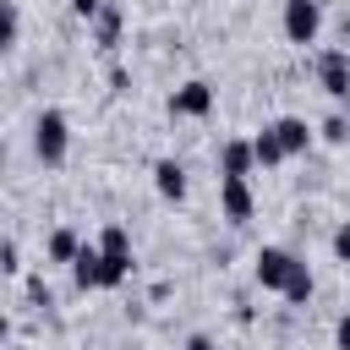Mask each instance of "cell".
Instances as JSON below:
<instances>
[{
  "instance_id": "cell-1",
  "label": "cell",
  "mask_w": 350,
  "mask_h": 350,
  "mask_svg": "<svg viewBox=\"0 0 350 350\" xmlns=\"http://www.w3.org/2000/svg\"><path fill=\"white\" fill-rule=\"evenodd\" d=\"M66 142H71V120H66L60 109H44L38 126H33V153H38L44 164H60V159H66Z\"/></svg>"
},
{
  "instance_id": "cell-2",
  "label": "cell",
  "mask_w": 350,
  "mask_h": 350,
  "mask_svg": "<svg viewBox=\"0 0 350 350\" xmlns=\"http://www.w3.org/2000/svg\"><path fill=\"white\" fill-rule=\"evenodd\" d=\"M98 252H104V290H115V284L131 273V235H126L120 224H109V230L98 235Z\"/></svg>"
},
{
  "instance_id": "cell-3",
  "label": "cell",
  "mask_w": 350,
  "mask_h": 350,
  "mask_svg": "<svg viewBox=\"0 0 350 350\" xmlns=\"http://www.w3.org/2000/svg\"><path fill=\"white\" fill-rule=\"evenodd\" d=\"M295 268H301V257L295 252H284V246H262L257 252V284L262 290H290V279H295Z\"/></svg>"
},
{
  "instance_id": "cell-4",
  "label": "cell",
  "mask_w": 350,
  "mask_h": 350,
  "mask_svg": "<svg viewBox=\"0 0 350 350\" xmlns=\"http://www.w3.org/2000/svg\"><path fill=\"white\" fill-rule=\"evenodd\" d=\"M317 33H323V0H284V38L317 44Z\"/></svg>"
},
{
  "instance_id": "cell-5",
  "label": "cell",
  "mask_w": 350,
  "mask_h": 350,
  "mask_svg": "<svg viewBox=\"0 0 350 350\" xmlns=\"http://www.w3.org/2000/svg\"><path fill=\"white\" fill-rule=\"evenodd\" d=\"M213 109V88L202 82V77H191V82H180L175 93H170V115H186V120H202Z\"/></svg>"
},
{
  "instance_id": "cell-6",
  "label": "cell",
  "mask_w": 350,
  "mask_h": 350,
  "mask_svg": "<svg viewBox=\"0 0 350 350\" xmlns=\"http://www.w3.org/2000/svg\"><path fill=\"white\" fill-rule=\"evenodd\" d=\"M219 208H224V219L230 224H246L252 219V186H246V175H219Z\"/></svg>"
},
{
  "instance_id": "cell-7",
  "label": "cell",
  "mask_w": 350,
  "mask_h": 350,
  "mask_svg": "<svg viewBox=\"0 0 350 350\" xmlns=\"http://www.w3.org/2000/svg\"><path fill=\"white\" fill-rule=\"evenodd\" d=\"M317 88H323L328 98H350V55H345V49L317 55Z\"/></svg>"
},
{
  "instance_id": "cell-8",
  "label": "cell",
  "mask_w": 350,
  "mask_h": 350,
  "mask_svg": "<svg viewBox=\"0 0 350 350\" xmlns=\"http://www.w3.org/2000/svg\"><path fill=\"white\" fill-rule=\"evenodd\" d=\"M71 279H77V290H104V252H98V241L82 246V257L71 262Z\"/></svg>"
},
{
  "instance_id": "cell-9",
  "label": "cell",
  "mask_w": 350,
  "mask_h": 350,
  "mask_svg": "<svg viewBox=\"0 0 350 350\" xmlns=\"http://www.w3.org/2000/svg\"><path fill=\"white\" fill-rule=\"evenodd\" d=\"M153 186H159L164 202H180V197H186V170H180L175 159H159V164H153Z\"/></svg>"
},
{
  "instance_id": "cell-10",
  "label": "cell",
  "mask_w": 350,
  "mask_h": 350,
  "mask_svg": "<svg viewBox=\"0 0 350 350\" xmlns=\"http://www.w3.org/2000/svg\"><path fill=\"white\" fill-rule=\"evenodd\" d=\"M252 164H257V153H252V142H224L219 148V175H252Z\"/></svg>"
},
{
  "instance_id": "cell-11",
  "label": "cell",
  "mask_w": 350,
  "mask_h": 350,
  "mask_svg": "<svg viewBox=\"0 0 350 350\" xmlns=\"http://www.w3.org/2000/svg\"><path fill=\"white\" fill-rule=\"evenodd\" d=\"M252 153H257V164H262V170H273V164H284V159H290V153H284V142H279V131H273V126H262V131H257V137H252Z\"/></svg>"
},
{
  "instance_id": "cell-12",
  "label": "cell",
  "mask_w": 350,
  "mask_h": 350,
  "mask_svg": "<svg viewBox=\"0 0 350 350\" xmlns=\"http://www.w3.org/2000/svg\"><path fill=\"white\" fill-rule=\"evenodd\" d=\"M273 131H279L284 153H306V142H312V131H306V120H301V115H284V120H273Z\"/></svg>"
},
{
  "instance_id": "cell-13",
  "label": "cell",
  "mask_w": 350,
  "mask_h": 350,
  "mask_svg": "<svg viewBox=\"0 0 350 350\" xmlns=\"http://www.w3.org/2000/svg\"><path fill=\"white\" fill-rule=\"evenodd\" d=\"M82 246H88V241H82L77 230H55V235H49V262H77Z\"/></svg>"
},
{
  "instance_id": "cell-14",
  "label": "cell",
  "mask_w": 350,
  "mask_h": 350,
  "mask_svg": "<svg viewBox=\"0 0 350 350\" xmlns=\"http://www.w3.org/2000/svg\"><path fill=\"white\" fill-rule=\"evenodd\" d=\"M93 22H98V44H104V49H109V44H115V38H120V11H115V5H104V11H98V16H93Z\"/></svg>"
},
{
  "instance_id": "cell-15",
  "label": "cell",
  "mask_w": 350,
  "mask_h": 350,
  "mask_svg": "<svg viewBox=\"0 0 350 350\" xmlns=\"http://www.w3.org/2000/svg\"><path fill=\"white\" fill-rule=\"evenodd\" d=\"M284 301H295V306H301V301H312V273H306V262L295 268V279H290V290H284Z\"/></svg>"
},
{
  "instance_id": "cell-16",
  "label": "cell",
  "mask_w": 350,
  "mask_h": 350,
  "mask_svg": "<svg viewBox=\"0 0 350 350\" xmlns=\"http://www.w3.org/2000/svg\"><path fill=\"white\" fill-rule=\"evenodd\" d=\"M16 33H22V16H16V5L5 0V22H0V44H16Z\"/></svg>"
},
{
  "instance_id": "cell-17",
  "label": "cell",
  "mask_w": 350,
  "mask_h": 350,
  "mask_svg": "<svg viewBox=\"0 0 350 350\" xmlns=\"http://www.w3.org/2000/svg\"><path fill=\"white\" fill-rule=\"evenodd\" d=\"M323 137H328V142H345V137H350V120H345V115H328V120H323Z\"/></svg>"
},
{
  "instance_id": "cell-18",
  "label": "cell",
  "mask_w": 350,
  "mask_h": 350,
  "mask_svg": "<svg viewBox=\"0 0 350 350\" xmlns=\"http://www.w3.org/2000/svg\"><path fill=\"white\" fill-rule=\"evenodd\" d=\"M334 257H339V262H350V224H339V230H334Z\"/></svg>"
},
{
  "instance_id": "cell-19",
  "label": "cell",
  "mask_w": 350,
  "mask_h": 350,
  "mask_svg": "<svg viewBox=\"0 0 350 350\" xmlns=\"http://www.w3.org/2000/svg\"><path fill=\"white\" fill-rule=\"evenodd\" d=\"M0 268H5V273H16V268H22V262H16V241H5V246H0Z\"/></svg>"
},
{
  "instance_id": "cell-20",
  "label": "cell",
  "mask_w": 350,
  "mask_h": 350,
  "mask_svg": "<svg viewBox=\"0 0 350 350\" xmlns=\"http://www.w3.org/2000/svg\"><path fill=\"white\" fill-rule=\"evenodd\" d=\"M334 345H339V350H350V312L334 323Z\"/></svg>"
},
{
  "instance_id": "cell-21",
  "label": "cell",
  "mask_w": 350,
  "mask_h": 350,
  "mask_svg": "<svg viewBox=\"0 0 350 350\" xmlns=\"http://www.w3.org/2000/svg\"><path fill=\"white\" fill-rule=\"evenodd\" d=\"M104 5H109V0H71V11H77V16H98Z\"/></svg>"
},
{
  "instance_id": "cell-22",
  "label": "cell",
  "mask_w": 350,
  "mask_h": 350,
  "mask_svg": "<svg viewBox=\"0 0 350 350\" xmlns=\"http://www.w3.org/2000/svg\"><path fill=\"white\" fill-rule=\"evenodd\" d=\"M186 350H213V339H208V334H191V339H186Z\"/></svg>"
}]
</instances>
